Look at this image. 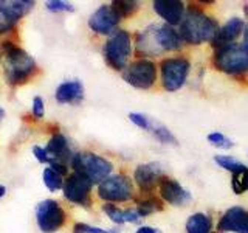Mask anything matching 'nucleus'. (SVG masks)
<instances>
[{
	"label": "nucleus",
	"mask_w": 248,
	"mask_h": 233,
	"mask_svg": "<svg viewBox=\"0 0 248 233\" xmlns=\"http://www.w3.org/2000/svg\"><path fill=\"white\" fill-rule=\"evenodd\" d=\"M217 30H219V25L211 16L205 14L196 6H191L180 22L178 34L186 44L200 45L203 42H213Z\"/></svg>",
	"instance_id": "f257e3e1"
},
{
	"label": "nucleus",
	"mask_w": 248,
	"mask_h": 233,
	"mask_svg": "<svg viewBox=\"0 0 248 233\" xmlns=\"http://www.w3.org/2000/svg\"><path fill=\"white\" fill-rule=\"evenodd\" d=\"M6 58V80L10 84L17 85L28 81L36 72V62L27 51L19 49L17 45L6 41L2 45Z\"/></svg>",
	"instance_id": "f03ea898"
},
{
	"label": "nucleus",
	"mask_w": 248,
	"mask_h": 233,
	"mask_svg": "<svg viewBox=\"0 0 248 233\" xmlns=\"http://www.w3.org/2000/svg\"><path fill=\"white\" fill-rule=\"evenodd\" d=\"M72 166L75 173L89 179L92 183H101L110 176L113 165L107 159L95 152H79L72 159Z\"/></svg>",
	"instance_id": "7ed1b4c3"
},
{
	"label": "nucleus",
	"mask_w": 248,
	"mask_h": 233,
	"mask_svg": "<svg viewBox=\"0 0 248 233\" xmlns=\"http://www.w3.org/2000/svg\"><path fill=\"white\" fill-rule=\"evenodd\" d=\"M213 64L217 70L228 75H242L248 72V50L244 45L230 44L216 49Z\"/></svg>",
	"instance_id": "20e7f679"
},
{
	"label": "nucleus",
	"mask_w": 248,
	"mask_h": 233,
	"mask_svg": "<svg viewBox=\"0 0 248 233\" xmlns=\"http://www.w3.org/2000/svg\"><path fill=\"white\" fill-rule=\"evenodd\" d=\"M132 53L130 34L126 30H115L104 45L106 62L113 70H124Z\"/></svg>",
	"instance_id": "39448f33"
},
{
	"label": "nucleus",
	"mask_w": 248,
	"mask_h": 233,
	"mask_svg": "<svg viewBox=\"0 0 248 233\" xmlns=\"http://www.w3.org/2000/svg\"><path fill=\"white\" fill-rule=\"evenodd\" d=\"M191 64L186 58H166L161 61V84L168 92H177L188 80Z\"/></svg>",
	"instance_id": "423d86ee"
},
{
	"label": "nucleus",
	"mask_w": 248,
	"mask_h": 233,
	"mask_svg": "<svg viewBox=\"0 0 248 233\" xmlns=\"http://www.w3.org/2000/svg\"><path fill=\"white\" fill-rule=\"evenodd\" d=\"M98 196L108 204L126 202L134 198V185H132L130 179L124 174L108 176L106 181L98 185Z\"/></svg>",
	"instance_id": "0eeeda50"
},
{
	"label": "nucleus",
	"mask_w": 248,
	"mask_h": 233,
	"mask_svg": "<svg viewBox=\"0 0 248 233\" xmlns=\"http://www.w3.org/2000/svg\"><path fill=\"white\" fill-rule=\"evenodd\" d=\"M123 78L135 89H151L157 81V66L149 59H137L124 68Z\"/></svg>",
	"instance_id": "6e6552de"
},
{
	"label": "nucleus",
	"mask_w": 248,
	"mask_h": 233,
	"mask_svg": "<svg viewBox=\"0 0 248 233\" xmlns=\"http://www.w3.org/2000/svg\"><path fill=\"white\" fill-rule=\"evenodd\" d=\"M37 227L44 233L58 232L65 222V212L59 205V202L53 199L42 200L36 208Z\"/></svg>",
	"instance_id": "1a4fd4ad"
},
{
	"label": "nucleus",
	"mask_w": 248,
	"mask_h": 233,
	"mask_svg": "<svg viewBox=\"0 0 248 233\" xmlns=\"http://www.w3.org/2000/svg\"><path fill=\"white\" fill-rule=\"evenodd\" d=\"M92 182L89 179H85L84 176L73 173L67 177V181L62 186L65 199L78 205H87L89 204V196L92 190Z\"/></svg>",
	"instance_id": "9d476101"
},
{
	"label": "nucleus",
	"mask_w": 248,
	"mask_h": 233,
	"mask_svg": "<svg viewBox=\"0 0 248 233\" xmlns=\"http://www.w3.org/2000/svg\"><path fill=\"white\" fill-rule=\"evenodd\" d=\"M219 233H248V212L242 207H231L217 224Z\"/></svg>",
	"instance_id": "9b49d317"
},
{
	"label": "nucleus",
	"mask_w": 248,
	"mask_h": 233,
	"mask_svg": "<svg viewBox=\"0 0 248 233\" xmlns=\"http://www.w3.org/2000/svg\"><path fill=\"white\" fill-rule=\"evenodd\" d=\"M120 20V16L115 13L112 5H103L90 16L89 27L98 34H110L115 31V27L118 25Z\"/></svg>",
	"instance_id": "f8f14e48"
},
{
	"label": "nucleus",
	"mask_w": 248,
	"mask_h": 233,
	"mask_svg": "<svg viewBox=\"0 0 248 233\" xmlns=\"http://www.w3.org/2000/svg\"><path fill=\"white\" fill-rule=\"evenodd\" d=\"M158 190H160L161 199L175 207L186 205L192 199L191 193L186 188H183L175 179H170V177H165V176L161 177V181L158 183Z\"/></svg>",
	"instance_id": "ddd939ff"
},
{
	"label": "nucleus",
	"mask_w": 248,
	"mask_h": 233,
	"mask_svg": "<svg viewBox=\"0 0 248 233\" xmlns=\"http://www.w3.org/2000/svg\"><path fill=\"white\" fill-rule=\"evenodd\" d=\"M161 177H163V168L160 163L155 162L138 165L134 173V179L141 191H152L160 183Z\"/></svg>",
	"instance_id": "4468645a"
},
{
	"label": "nucleus",
	"mask_w": 248,
	"mask_h": 233,
	"mask_svg": "<svg viewBox=\"0 0 248 233\" xmlns=\"http://www.w3.org/2000/svg\"><path fill=\"white\" fill-rule=\"evenodd\" d=\"M154 11L165 19L168 25H180L185 17V3L180 0H155Z\"/></svg>",
	"instance_id": "2eb2a0df"
},
{
	"label": "nucleus",
	"mask_w": 248,
	"mask_h": 233,
	"mask_svg": "<svg viewBox=\"0 0 248 233\" xmlns=\"http://www.w3.org/2000/svg\"><path fill=\"white\" fill-rule=\"evenodd\" d=\"M245 31V23L242 19L232 17L228 22H225L223 25L217 30V33L213 39V47L219 49V47H225L230 44H234L236 39Z\"/></svg>",
	"instance_id": "dca6fc26"
},
{
	"label": "nucleus",
	"mask_w": 248,
	"mask_h": 233,
	"mask_svg": "<svg viewBox=\"0 0 248 233\" xmlns=\"http://www.w3.org/2000/svg\"><path fill=\"white\" fill-rule=\"evenodd\" d=\"M154 34L160 51H177L183 47V41L178 31L168 23L154 25Z\"/></svg>",
	"instance_id": "f3484780"
},
{
	"label": "nucleus",
	"mask_w": 248,
	"mask_h": 233,
	"mask_svg": "<svg viewBox=\"0 0 248 233\" xmlns=\"http://www.w3.org/2000/svg\"><path fill=\"white\" fill-rule=\"evenodd\" d=\"M45 151H46V154H48L50 165L51 163H62V165H67L68 160H70V163H72V159L75 155V154H72V151H70L67 138L62 134H54L50 138V142H48V145H46Z\"/></svg>",
	"instance_id": "a211bd4d"
},
{
	"label": "nucleus",
	"mask_w": 248,
	"mask_h": 233,
	"mask_svg": "<svg viewBox=\"0 0 248 233\" xmlns=\"http://www.w3.org/2000/svg\"><path fill=\"white\" fill-rule=\"evenodd\" d=\"M82 98H84V87L78 80L62 83L56 90V100L61 104H67V103L78 104L81 103Z\"/></svg>",
	"instance_id": "6ab92c4d"
},
{
	"label": "nucleus",
	"mask_w": 248,
	"mask_h": 233,
	"mask_svg": "<svg viewBox=\"0 0 248 233\" xmlns=\"http://www.w3.org/2000/svg\"><path fill=\"white\" fill-rule=\"evenodd\" d=\"M34 2H31V0H0V11L8 19L17 22L20 17L31 11Z\"/></svg>",
	"instance_id": "aec40b11"
},
{
	"label": "nucleus",
	"mask_w": 248,
	"mask_h": 233,
	"mask_svg": "<svg viewBox=\"0 0 248 233\" xmlns=\"http://www.w3.org/2000/svg\"><path fill=\"white\" fill-rule=\"evenodd\" d=\"M137 51L143 56H154V54H160V49L155 41L154 34V25L147 27L141 33L137 34Z\"/></svg>",
	"instance_id": "412c9836"
},
{
	"label": "nucleus",
	"mask_w": 248,
	"mask_h": 233,
	"mask_svg": "<svg viewBox=\"0 0 248 233\" xmlns=\"http://www.w3.org/2000/svg\"><path fill=\"white\" fill-rule=\"evenodd\" d=\"M186 233H211L213 219L209 215L205 213H194L188 217L185 224Z\"/></svg>",
	"instance_id": "4be33fe9"
},
{
	"label": "nucleus",
	"mask_w": 248,
	"mask_h": 233,
	"mask_svg": "<svg viewBox=\"0 0 248 233\" xmlns=\"http://www.w3.org/2000/svg\"><path fill=\"white\" fill-rule=\"evenodd\" d=\"M231 188L236 194H244L245 191H248V166L247 165L242 169L232 173Z\"/></svg>",
	"instance_id": "5701e85b"
},
{
	"label": "nucleus",
	"mask_w": 248,
	"mask_h": 233,
	"mask_svg": "<svg viewBox=\"0 0 248 233\" xmlns=\"http://www.w3.org/2000/svg\"><path fill=\"white\" fill-rule=\"evenodd\" d=\"M163 210V202L158 198H147L144 200H140L138 205H137V212L138 215L144 217V216H149L155 212H161Z\"/></svg>",
	"instance_id": "b1692460"
},
{
	"label": "nucleus",
	"mask_w": 248,
	"mask_h": 233,
	"mask_svg": "<svg viewBox=\"0 0 248 233\" xmlns=\"http://www.w3.org/2000/svg\"><path fill=\"white\" fill-rule=\"evenodd\" d=\"M149 131L155 135V138H157L158 142H161L163 145H177L175 135L166 126H163V124H160V123H152Z\"/></svg>",
	"instance_id": "393cba45"
},
{
	"label": "nucleus",
	"mask_w": 248,
	"mask_h": 233,
	"mask_svg": "<svg viewBox=\"0 0 248 233\" xmlns=\"http://www.w3.org/2000/svg\"><path fill=\"white\" fill-rule=\"evenodd\" d=\"M112 8L120 16V19H124L129 17V16H132L138 10V3L132 2V0H116V2L112 3Z\"/></svg>",
	"instance_id": "a878e982"
},
{
	"label": "nucleus",
	"mask_w": 248,
	"mask_h": 233,
	"mask_svg": "<svg viewBox=\"0 0 248 233\" xmlns=\"http://www.w3.org/2000/svg\"><path fill=\"white\" fill-rule=\"evenodd\" d=\"M44 183L50 191H58L64 186V181H62V176L56 173L51 168H45L44 171Z\"/></svg>",
	"instance_id": "bb28decb"
},
{
	"label": "nucleus",
	"mask_w": 248,
	"mask_h": 233,
	"mask_svg": "<svg viewBox=\"0 0 248 233\" xmlns=\"http://www.w3.org/2000/svg\"><path fill=\"white\" fill-rule=\"evenodd\" d=\"M214 162L220 168L230 171V173H236V171L242 169L245 166L242 162L236 160L234 157H231V155H214Z\"/></svg>",
	"instance_id": "cd10ccee"
},
{
	"label": "nucleus",
	"mask_w": 248,
	"mask_h": 233,
	"mask_svg": "<svg viewBox=\"0 0 248 233\" xmlns=\"http://www.w3.org/2000/svg\"><path fill=\"white\" fill-rule=\"evenodd\" d=\"M103 212L110 217V221H113L115 224L126 222V210L116 207L115 204H108V202H106L103 205Z\"/></svg>",
	"instance_id": "c85d7f7f"
},
{
	"label": "nucleus",
	"mask_w": 248,
	"mask_h": 233,
	"mask_svg": "<svg viewBox=\"0 0 248 233\" xmlns=\"http://www.w3.org/2000/svg\"><path fill=\"white\" fill-rule=\"evenodd\" d=\"M208 142L216 148H222V150H230V148L234 145L227 135H223L222 132H211V134L208 135Z\"/></svg>",
	"instance_id": "c756f323"
},
{
	"label": "nucleus",
	"mask_w": 248,
	"mask_h": 233,
	"mask_svg": "<svg viewBox=\"0 0 248 233\" xmlns=\"http://www.w3.org/2000/svg\"><path fill=\"white\" fill-rule=\"evenodd\" d=\"M73 233H120V230H106L99 227H93L89 224L78 222L73 225Z\"/></svg>",
	"instance_id": "7c9ffc66"
},
{
	"label": "nucleus",
	"mask_w": 248,
	"mask_h": 233,
	"mask_svg": "<svg viewBox=\"0 0 248 233\" xmlns=\"http://www.w3.org/2000/svg\"><path fill=\"white\" fill-rule=\"evenodd\" d=\"M129 118H130V121H132V123L137 124L138 128L146 129V131H149V129H151L152 121H151V118H147V116H146V115H143V114L132 112V114H129Z\"/></svg>",
	"instance_id": "2f4dec72"
},
{
	"label": "nucleus",
	"mask_w": 248,
	"mask_h": 233,
	"mask_svg": "<svg viewBox=\"0 0 248 233\" xmlns=\"http://www.w3.org/2000/svg\"><path fill=\"white\" fill-rule=\"evenodd\" d=\"M46 8L53 13H59V11H73L75 8L72 3L67 2H61V0H53V2H46Z\"/></svg>",
	"instance_id": "473e14b6"
},
{
	"label": "nucleus",
	"mask_w": 248,
	"mask_h": 233,
	"mask_svg": "<svg viewBox=\"0 0 248 233\" xmlns=\"http://www.w3.org/2000/svg\"><path fill=\"white\" fill-rule=\"evenodd\" d=\"M14 27H16V22H13L11 19H8L6 16L0 11V34L8 33V31H11Z\"/></svg>",
	"instance_id": "72a5a7b5"
},
{
	"label": "nucleus",
	"mask_w": 248,
	"mask_h": 233,
	"mask_svg": "<svg viewBox=\"0 0 248 233\" xmlns=\"http://www.w3.org/2000/svg\"><path fill=\"white\" fill-rule=\"evenodd\" d=\"M45 114V106H44V100L41 97H34L33 100V115L36 118H42Z\"/></svg>",
	"instance_id": "f704fd0d"
},
{
	"label": "nucleus",
	"mask_w": 248,
	"mask_h": 233,
	"mask_svg": "<svg viewBox=\"0 0 248 233\" xmlns=\"http://www.w3.org/2000/svg\"><path fill=\"white\" fill-rule=\"evenodd\" d=\"M33 154H34V157L37 162H41V163H48V154H46L45 151V148H41V146H34L33 148Z\"/></svg>",
	"instance_id": "c9c22d12"
},
{
	"label": "nucleus",
	"mask_w": 248,
	"mask_h": 233,
	"mask_svg": "<svg viewBox=\"0 0 248 233\" xmlns=\"http://www.w3.org/2000/svg\"><path fill=\"white\" fill-rule=\"evenodd\" d=\"M135 233H161V230L151 227V225H143V227H140Z\"/></svg>",
	"instance_id": "e433bc0d"
},
{
	"label": "nucleus",
	"mask_w": 248,
	"mask_h": 233,
	"mask_svg": "<svg viewBox=\"0 0 248 233\" xmlns=\"http://www.w3.org/2000/svg\"><path fill=\"white\" fill-rule=\"evenodd\" d=\"M242 45L248 50V27H245V31H244V44Z\"/></svg>",
	"instance_id": "4c0bfd02"
},
{
	"label": "nucleus",
	"mask_w": 248,
	"mask_h": 233,
	"mask_svg": "<svg viewBox=\"0 0 248 233\" xmlns=\"http://www.w3.org/2000/svg\"><path fill=\"white\" fill-rule=\"evenodd\" d=\"M5 186H2V185H0V198H3L5 196Z\"/></svg>",
	"instance_id": "58836bf2"
},
{
	"label": "nucleus",
	"mask_w": 248,
	"mask_h": 233,
	"mask_svg": "<svg viewBox=\"0 0 248 233\" xmlns=\"http://www.w3.org/2000/svg\"><path fill=\"white\" fill-rule=\"evenodd\" d=\"M244 14H245V17L248 19V3L244 5Z\"/></svg>",
	"instance_id": "ea45409f"
},
{
	"label": "nucleus",
	"mask_w": 248,
	"mask_h": 233,
	"mask_svg": "<svg viewBox=\"0 0 248 233\" xmlns=\"http://www.w3.org/2000/svg\"><path fill=\"white\" fill-rule=\"evenodd\" d=\"M3 116V109H0V118Z\"/></svg>",
	"instance_id": "a19ab883"
}]
</instances>
